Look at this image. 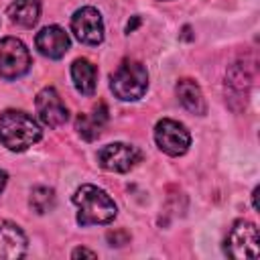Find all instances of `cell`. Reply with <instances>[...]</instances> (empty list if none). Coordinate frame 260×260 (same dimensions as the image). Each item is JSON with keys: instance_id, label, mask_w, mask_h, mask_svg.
I'll return each instance as SVG.
<instances>
[{"instance_id": "obj_1", "label": "cell", "mask_w": 260, "mask_h": 260, "mask_svg": "<svg viewBox=\"0 0 260 260\" xmlns=\"http://www.w3.org/2000/svg\"><path fill=\"white\" fill-rule=\"evenodd\" d=\"M41 140V126L22 110H4L0 114V142L14 152H22Z\"/></svg>"}, {"instance_id": "obj_2", "label": "cell", "mask_w": 260, "mask_h": 260, "mask_svg": "<svg viewBox=\"0 0 260 260\" xmlns=\"http://www.w3.org/2000/svg\"><path fill=\"white\" fill-rule=\"evenodd\" d=\"M73 203L77 205V223L79 225H95V223H110L116 217V203L114 199L95 185H81L75 195Z\"/></svg>"}, {"instance_id": "obj_3", "label": "cell", "mask_w": 260, "mask_h": 260, "mask_svg": "<svg viewBox=\"0 0 260 260\" xmlns=\"http://www.w3.org/2000/svg\"><path fill=\"white\" fill-rule=\"evenodd\" d=\"M110 87L114 95L122 102H136L146 93L148 71L140 61L124 59L110 77Z\"/></svg>"}, {"instance_id": "obj_4", "label": "cell", "mask_w": 260, "mask_h": 260, "mask_svg": "<svg viewBox=\"0 0 260 260\" xmlns=\"http://www.w3.org/2000/svg\"><path fill=\"white\" fill-rule=\"evenodd\" d=\"M258 228L248 219H238L228 232L225 238V254L234 260H246V258H258Z\"/></svg>"}, {"instance_id": "obj_5", "label": "cell", "mask_w": 260, "mask_h": 260, "mask_svg": "<svg viewBox=\"0 0 260 260\" xmlns=\"http://www.w3.org/2000/svg\"><path fill=\"white\" fill-rule=\"evenodd\" d=\"M30 69V53L20 39L6 37L0 41V77L18 79Z\"/></svg>"}, {"instance_id": "obj_6", "label": "cell", "mask_w": 260, "mask_h": 260, "mask_svg": "<svg viewBox=\"0 0 260 260\" xmlns=\"http://www.w3.org/2000/svg\"><path fill=\"white\" fill-rule=\"evenodd\" d=\"M154 140H156L158 148L162 152H167L169 156H181L191 146L189 130L181 122L171 120V118H162L160 122H156V126H154Z\"/></svg>"}, {"instance_id": "obj_7", "label": "cell", "mask_w": 260, "mask_h": 260, "mask_svg": "<svg viewBox=\"0 0 260 260\" xmlns=\"http://www.w3.org/2000/svg\"><path fill=\"white\" fill-rule=\"evenodd\" d=\"M140 150L126 142H112L98 150V162L110 173H126L140 160Z\"/></svg>"}, {"instance_id": "obj_8", "label": "cell", "mask_w": 260, "mask_h": 260, "mask_svg": "<svg viewBox=\"0 0 260 260\" xmlns=\"http://www.w3.org/2000/svg\"><path fill=\"white\" fill-rule=\"evenodd\" d=\"M71 30L83 45H100L104 41V20L93 6H83L71 16Z\"/></svg>"}, {"instance_id": "obj_9", "label": "cell", "mask_w": 260, "mask_h": 260, "mask_svg": "<svg viewBox=\"0 0 260 260\" xmlns=\"http://www.w3.org/2000/svg\"><path fill=\"white\" fill-rule=\"evenodd\" d=\"M35 108H37V114L41 118V122L49 128H57L61 124L67 122L69 118V112L61 100V95L57 93L55 87H45L37 93L35 98Z\"/></svg>"}, {"instance_id": "obj_10", "label": "cell", "mask_w": 260, "mask_h": 260, "mask_svg": "<svg viewBox=\"0 0 260 260\" xmlns=\"http://www.w3.org/2000/svg\"><path fill=\"white\" fill-rule=\"evenodd\" d=\"M35 45L41 55H45L49 59H61L69 49V35L61 26L51 24L37 32Z\"/></svg>"}, {"instance_id": "obj_11", "label": "cell", "mask_w": 260, "mask_h": 260, "mask_svg": "<svg viewBox=\"0 0 260 260\" xmlns=\"http://www.w3.org/2000/svg\"><path fill=\"white\" fill-rule=\"evenodd\" d=\"M26 236L12 221H0V260H18L26 254Z\"/></svg>"}, {"instance_id": "obj_12", "label": "cell", "mask_w": 260, "mask_h": 260, "mask_svg": "<svg viewBox=\"0 0 260 260\" xmlns=\"http://www.w3.org/2000/svg\"><path fill=\"white\" fill-rule=\"evenodd\" d=\"M106 122H108V108H106V104H98L89 114L77 116L75 128L85 140H95L102 134Z\"/></svg>"}, {"instance_id": "obj_13", "label": "cell", "mask_w": 260, "mask_h": 260, "mask_svg": "<svg viewBox=\"0 0 260 260\" xmlns=\"http://www.w3.org/2000/svg\"><path fill=\"white\" fill-rule=\"evenodd\" d=\"M71 79L79 93L93 95L98 85V69L89 59H75L71 65Z\"/></svg>"}, {"instance_id": "obj_14", "label": "cell", "mask_w": 260, "mask_h": 260, "mask_svg": "<svg viewBox=\"0 0 260 260\" xmlns=\"http://www.w3.org/2000/svg\"><path fill=\"white\" fill-rule=\"evenodd\" d=\"M177 98L183 104V108L189 110L191 114L203 116L207 112V104H205L203 91H201V87L193 79H187L185 77V79H181L177 83Z\"/></svg>"}, {"instance_id": "obj_15", "label": "cell", "mask_w": 260, "mask_h": 260, "mask_svg": "<svg viewBox=\"0 0 260 260\" xmlns=\"http://www.w3.org/2000/svg\"><path fill=\"white\" fill-rule=\"evenodd\" d=\"M8 16L14 24L30 28L37 24L41 16V2L39 0H14L8 6Z\"/></svg>"}, {"instance_id": "obj_16", "label": "cell", "mask_w": 260, "mask_h": 260, "mask_svg": "<svg viewBox=\"0 0 260 260\" xmlns=\"http://www.w3.org/2000/svg\"><path fill=\"white\" fill-rule=\"evenodd\" d=\"M28 203H30L32 211L43 215V213H47V211H51L55 207V191L49 189V187H35L30 191Z\"/></svg>"}, {"instance_id": "obj_17", "label": "cell", "mask_w": 260, "mask_h": 260, "mask_svg": "<svg viewBox=\"0 0 260 260\" xmlns=\"http://www.w3.org/2000/svg\"><path fill=\"white\" fill-rule=\"evenodd\" d=\"M108 240L112 242L110 246H124V244L130 240V236H128L126 232H110V234H108Z\"/></svg>"}, {"instance_id": "obj_18", "label": "cell", "mask_w": 260, "mask_h": 260, "mask_svg": "<svg viewBox=\"0 0 260 260\" xmlns=\"http://www.w3.org/2000/svg\"><path fill=\"white\" fill-rule=\"evenodd\" d=\"M98 254L93 250H87V248H75L71 252V258H95Z\"/></svg>"}, {"instance_id": "obj_19", "label": "cell", "mask_w": 260, "mask_h": 260, "mask_svg": "<svg viewBox=\"0 0 260 260\" xmlns=\"http://www.w3.org/2000/svg\"><path fill=\"white\" fill-rule=\"evenodd\" d=\"M6 181H8V175H6L4 171H0V193H2L4 187H6Z\"/></svg>"}, {"instance_id": "obj_20", "label": "cell", "mask_w": 260, "mask_h": 260, "mask_svg": "<svg viewBox=\"0 0 260 260\" xmlns=\"http://www.w3.org/2000/svg\"><path fill=\"white\" fill-rule=\"evenodd\" d=\"M136 24H138V16H134V20H132V22H128L126 30H128V32H130V30H134V26H136Z\"/></svg>"}]
</instances>
